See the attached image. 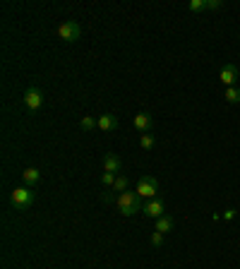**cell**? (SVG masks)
I'll return each mask as SVG.
<instances>
[{"label": "cell", "mask_w": 240, "mask_h": 269, "mask_svg": "<svg viewBox=\"0 0 240 269\" xmlns=\"http://www.w3.org/2000/svg\"><path fill=\"white\" fill-rule=\"evenodd\" d=\"M103 200L113 202L123 217H135V214H137V211H142V207H144V204H142V197H139L137 193H130V190L120 193L118 197H103Z\"/></svg>", "instance_id": "obj_1"}, {"label": "cell", "mask_w": 240, "mask_h": 269, "mask_svg": "<svg viewBox=\"0 0 240 269\" xmlns=\"http://www.w3.org/2000/svg\"><path fill=\"white\" fill-rule=\"evenodd\" d=\"M32 202H34V190H32V187H26V185L15 187V190L10 193V204H12V207H17V209H26Z\"/></svg>", "instance_id": "obj_2"}, {"label": "cell", "mask_w": 240, "mask_h": 269, "mask_svg": "<svg viewBox=\"0 0 240 269\" xmlns=\"http://www.w3.org/2000/svg\"><path fill=\"white\" fill-rule=\"evenodd\" d=\"M135 193H137L139 197H144V200H154L156 193H159V180H156L154 176H142L137 180Z\"/></svg>", "instance_id": "obj_3"}, {"label": "cell", "mask_w": 240, "mask_h": 269, "mask_svg": "<svg viewBox=\"0 0 240 269\" xmlns=\"http://www.w3.org/2000/svg\"><path fill=\"white\" fill-rule=\"evenodd\" d=\"M79 36H82V26L77 24V22H63V24L58 26V39H63L65 43H75L79 41Z\"/></svg>", "instance_id": "obj_4"}, {"label": "cell", "mask_w": 240, "mask_h": 269, "mask_svg": "<svg viewBox=\"0 0 240 269\" xmlns=\"http://www.w3.org/2000/svg\"><path fill=\"white\" fill-rule=\"evenodd\" d=\"M219 79H221L223 87H238V79H240L238 65H233V63H226V65L219 70Z\"/></svg>", "instance_id": "obj_5"}, {"label": "cell", "mask_w": 240, "mask_h": 269, "mask_svg": "<svg viewBox=\"0 0 240 269\" xmlns=\"http://www.w3.org/2000/svg\"><path fill=\"white\" fill-rule=\"evenodd\" d=\"M142 214H144L146 219H161L163 214H166V204H163V200H159V197H154V200H146L144 207H142Z\"/></svg>", "instance_id": "obj_6"}, {"label": "cell", "mask_w": 240, "mask_h": 269, "mask_svg": "<svg viewBox=\"0 0 240 269\" xmlns=\"http://www.w3.org/2000/svg\"><path fill=\"white\" fill-rule=\"evenodd\" d=\"M43 103V92L39 89V87H29L24 92V106L29 111H39Z\"/></svg>", "instance_id": "obj_7"}, {"label": "cell", "mask_w": 240, "mask_h": 269, "mask_svg": "<svg viewBox=\"0 0 240 269\" xmlns=\"http://www.w3.org/2000/svg\"><path fill=\"white\" fill-rule=\"evenodd\" d=\"M132 125H135V130L142 134H146L149 130H152V125H154V118L149 116L146 111H139L137 116H135V120H132Z\"/></svg>", "instance_id": "obj_8"}, {"label": "cell", "mask_w": 240, "mask_h": 269, "mask_svg": "<svg viewBox=\"0 0 240 269\" xmlns=\"http://www.w3.org/2000/svg\"><path fill=\"white\" fill-rule=\"evenodd\" d=\"M96 123H99V130H101V132H113V130L118 127V118L113 116V113H103V116L96 118Z\"/></svg>", "instance_id": "obj_9"}, {"label": "cell", "mask_w": 240, "mask_h": 269, "mask_svg": "<svg viewBox=\"0 0 240 269\" xmlns=\"http://www.w3.org/2000/svg\"><path fill=\"white\" fill-rule=\"evenodd\" d=\"M120 168H123V161H120L118 154H106L103 156V171L106 173H120Z\"/></svg>", "instance_id": "obj_10"}, {"label": "cell", "mask_w": 240, "mask_h": 269, "mask_svg": "<svg viewBox=\"0 0 240 269\" xmlns=\"http://www.w3.org/2000/svg\"><path fill=\"white\" fill-rule=\"evenodd\" d=\"M173 226H175V221L171 214H163L161 219L154 221V231H159V233H168V231H173Z\"/></svg>", "instance_id": "obj_11"}, {"label": "cell", "mask_w": 240, "mask_h": 269, "mask_svg": "<svg viewBox=\"0 0 240 269\" xmlns=\"http://www.w3.org/2000/svg\"><path fill=\"white\" fill-rule=\"evenodd\" d=\"M22 180H24L26 187H34V185L41 180V171H39V168H24V171H22Z\"/></svg>", "instance_id": "obj_12"}, {"label": "cell", "mask_w": 240, "mask_h": 269, "mask_svg": "<svg viewBox=\"0 0 240 269\" xmlns=\"http://www.w3.org/2000/svg\"><path fill=\"white\" fill-rule=\"evenodd\" d=\"M223 99H226V103H240V87H226Z\"/></svg>", "instance_id": "obj_13"}, {"label": "cell", "mask_w": 240, "mask_h": 269, "mask_svg": "<svg viewBox=\"0 0 240 269\" xmlns=\"http://www.w3.org/2000/svg\"><path fill=\"white\" fill-rule=\"evenodd\" d=\"M154 144H156V140H154V134H142V137H139V147H142V149L144 151H149V149H154Z\"/></svg>", "instance_id": "obj_14"}, {"label": "cell", "mask_w": 240, "mask_h": 269, "mask_svg": "<svg viewBox=\"0 0 240 269\" xmlns=\"http://www.w3.org/2000/svg\"><path fill=\"white\" fill-rule=\"evenodd\" d=\"M79 127H82L84 132H92L94 127H99V123H96V120H94V118H92V116H84V118H82V120H79Z\"/></svg>", "instance_id": "obj_15"}, {"label": "cell", "mask_w": 240, "mask_h": 269, "mask_svg": "<svg viewBox=\"0 0 240 269\" xmlns=\"http://www.w3.org/2000/svg\"><path fill=\"white\" fill-rule=\"evenodd\" d=\"M188 10L190 12H202V10H206V0H190Z\"/></svg>", "instance_id": "obj_16"}, {"label": "cell", "mask_w": 240, "mask_h": 269, "mask_svg": "<svg viewBox=\"0 0 240 269\" xmlns=\"http://www.w3.org/2000/svg\"><path fill=\"white\" fill-rule=\"evenodd\" d=\"M113 190H115V193H125V190H128V178H125V176H118V178H115V185H113Z\"/></svg>", "instance_id": "obj_17"}, {"label": "cell", "mask_w": 240, "mask_h": 269, "mask_svg": "<svg viewBox=\"0 0 240 269\" xmlns=\"http://www.w3.org/2000/svg\"><path fill=\"white\" fill-rule=\"evenodd\" d=\"M115 173H103V178H101V183L106 185V187H113V185H115Z\"/></svg>", "instance_id": "obj_18"}, {"label": "cell", "mask_w": 240, "mask_h": 269, "mask_svg": "<svg viewBox=\"0 0 240 269\" xmlns=\"http://www.w3.org/2000/svg\"><path fill=\"white\" fill-rule=\"evenodd\" d=\"M152 245H154V248H161L163 245V233L154 231V233H152Z\"/></svg>", "instance_id": "obj_19"}, {"label": "cell", "mask_w": 240, "mask_h": 269, "mask_svg": "<svg viewBox=\"0 0 240 269\" xmlns=\"http://www.w3.org/2000/svg\"><path fill=\"white\" fill-rule=\"evenodd\" d=\"M223 3L221 0H206V10H219Z\"/></svg>", "instance_id": "obj_20"}, {"label": "cell", "mask_w": 240, "mask_h": 269, "mask_svg": "<svg viewBox=\"0 0 240 269\" xmlns=\"http://www.w3.org/2000/svg\"><path fill=\"white\" fill-rule=\"evenodd\" d=\"M233 217H235V209H228L226 214H223V219H233Z\"/></svg>", "instance_id": "obj_21"}]
</instances>
